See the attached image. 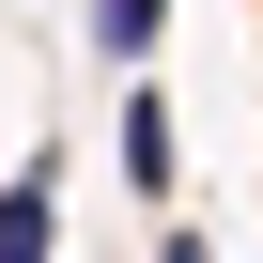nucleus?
Returning a JSON list of instances; mask_svg holds the SVG:
<instances>
[{
    "mask_svg": "<svg viewBox=\"0 0 263 263\" xmlns=\"http://www.w3.org/2000/svg\"><path fill=\"white\" fill-rule=\"evenodd\" d=\"M47 232H62V186L16 171V186H0V263H47Z\"/></svg>",
    "mask_w": 263,
    "mask_h": 263,
    "instance_id": "1",
    "label": "nucleus"
},
{
    "mask_svg": "<svg viewBox=\"0 0 263 263\" xmlns=\"http://www.w3.org/2000/svg\"><path fill=\"white\" fill-rule=\"evenodd\" d=\"M124 171H140V186H171V108H155V93H124Z\"/></svg>",
    "mask_w": 263,
    "mask_h": 263,
    "instance_id": "2",
    "label": "nucleus"
},
{
    "mask_svg": "<svg viewBox=\"0 0 263 263\" xmlns=\"http://www.w3.org/2000/svg\"><path fill=\"white\" fill-rule=\"evenodd\" d=\"M155 16H171V0H93V47H108V62H140V47H155Z\"/></svg>",
    "mask_w": 263,
    "mask_h": 263,
    "instance_id": "3",
    "label": "nucleus"
},
{
    "mask_svg": "<svg viewBox=\"0 0 263 263\" xmlns=\"http://www.w3.org/2000/svg\"><path fill=\"white\" fill-rule=\"evenodd\" d=\"M171 263H201V248H186V232H171Z\"/></svg>",
    "mask_w": 263,
    "mask_h": 263,
    "instance_id": "4",
    "label": "nucleus"
}]
</instances>
